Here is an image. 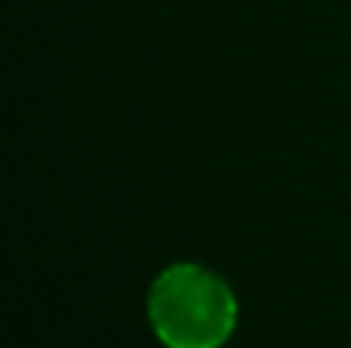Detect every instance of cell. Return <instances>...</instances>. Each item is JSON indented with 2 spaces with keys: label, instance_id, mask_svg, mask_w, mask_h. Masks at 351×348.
I'll return each mask as SVG.
<instances>
[{
  "label": "cell",
  "instance_id": "1",
  "mask_svg": "<svg viewBox=\"0 0 351 348\" xmlns=\"http://www.w3.org/2000/svg\"><path fill=\"white\" fill-rule=\"evenodd\" d=\"M148 321L167 348H222L237 327V299L216 271L176 262L148 290Z\"/></svg>",
  "mask_w": 351,
  "mask_h": 348
}]
</instances>
